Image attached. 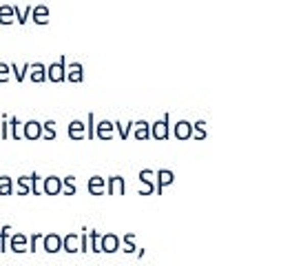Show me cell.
<instances>
[{"label": "cell", "mask_w": 281, "mask_h": 266, "mask_svg": "<svg viewBox=\"0 0 281 266\" xmlns=\"http://www.w3.org/2000/svg\"><path fill=\"white\" fill-rule=\"evenodd\" d=\"M173 180H175V175H173V171H169V169H162V171H157V193L162 191L166 184H171Z\"/></svg>", "instance_id": "15"}, {"label": "cell", "mask_w": 281, "mask_h": 266, "mask_svg": "<svg viewBox=\"0 0 281 266\" xmlns=\"http://www.w3.org/2000/svg\"><path fill=\"white\" fill-rule=\"evenodd\" d=\"M73 180H76L73 175H69V178H64V180H62V184H64V193H66V195H73V193H76V186H73Z\"/></svg>", "instance_id": "29"}, {"label": "cell", "mask_w": 281, "mask_h": 266, "mask_svg": "<svg viewBox=\"0 0 281 266\" xmlns=\"http://www.w3.org/2000/svg\"><path fill=\"white\" fill-rule=\"evenodd\" d=\"M118 249H120V237L115 233H106V235H102V251L104 253H115Z\"/></svg>", "instance_id": "8"}, {"label": "cell", "mask_w": 281, "mask_h": 266, "mask_svg": "<svg viewBox=\"0 0 281 266\" xmlns=\"http://www.w3.org/2000/svg\"><path fill=\"white\" fill-rule=\"evenodd\" d=\"M9 251H13V253L29 251V239H27L25 233H16V235H11V239H9Z\"/></svg>", "instance_id": "3"}, {"label": "cell", "mask_w": 281, "mask_h": 266, "mask_svg": "<svg viewBox=\"0 0 281 266\" xmlns=\"http://www.w3.org/2000/svg\"><path fill=\"white\" fill-rule=\"evenodd\" d=\"M124 251L126 253H133L135 251V246H133V235L129 233V235H124Z\"/></svg>", "instance_id": "31"}, {"label": "cell", "mask_w": 281, "mask_h": 266, "mask_svg": "<svg viewBox=\"0 0 281 266\" xmlns=\"http://www.w3.org/2000/svg\"><path fill=\"white\" fill-rule=\"evenodd\" d=\"M133 136H135L137 140H146L151 138V124L144 122V120H139V122L133 124Z\"/></svg>", "instance_id": "9"}, {"label": "cell", "mask_w": 281, "mask_h": 266, "mask_svg": "<svg viewBox=\"0 0 281 266\" xmlns=\"http://www.w3.org/2000/svg\"><path fill=\"white\" fill-rule=\"evenodd\" d=\"M46 78L51 80V82H60V80L66 78V66H64V58H60L58 62H53L46 66Z\"/></svg>", "instance_id": "1"}, {"label": "cell", "mask_w": 281, "mask_h": 266, "mask_svg": "<svg viewBox=\"0 0 281 266\" xmlns=\"http://www.w3.org/2000/svg\"><path fill=\"white\" fill-rule=\"evenodd\" d=\"M42 239V235H38V233H33L29 237V251H38V242Z\"/></svg>", "instance_id": "30"}, {"label": "cell", "mask_w": 281, "mask_h": 266, "mask_svg": "<svg viewBox=\"0 0 281 266\" xmlns=\"http://www.w3.org/2000/svg\"><path fill=\"white\" fill-rule=\"evenodd\" d=\"M13 11H16V18L20 25L27 23V18H29V13L33 11V7H27V9H20V7H13Z\"/></svg>", "instance_id": "26"}, {"label": "cell", "mask_w": 281, "mask_h": 266, "mask_svg": "<svg viewBox=\"0 0 281 266\" xmlns=\"http://www.w3.org/2000/svg\"><path fill=\"white\" fill-rule=\"evenodd\" d=\"M91 251L93 253H102V235L98 231H91Z\"/></svg>", "instance_id": "25"}, {"label": "cell", "mask_w": 281, "mask_h": 266, "mask_svg": "<svg viewBox=\"0 0 281 266\" xmlns=\"http://www.w3.org/2000/svg\"><path fill=\"white\" fill-rule=\"evenodd\" d=\"M131 126H133V122H131V124H122V122H118V131H120V136H122V138L129 136Z\"/></svg>", "instance_id": "33"}, {"label": "cell", "mask_w": 281, "mask_h": 266, "mask_svg": "<svg viewBox=\"0 0 281 266\" xmlns=\"http://www.w3.org/2000/svg\"><path fill=\"white\" fill-rule=\"evenodd\" d=\"M33 20H36L38 25H44L46 20H49V9H46L44 5H38V7H33Z\"/></svg>", "instance_id": "19"}, {"label": "cell", "mask_w": 281, "mask_h": 266, "mask_svg": "<svg viewBox=\"0 0 281 266\" xmlns=\"http://www.w3.org/2000/svg\"><path fill=\"white\" fill-rule=\"evenodd\" d=\"M9 133H11V138H13V140L25 138V124L20 122L18 118H9Z\"/></svg>", "instance_id": "12"}, {"label": "cell", "mask_w": 281, "mask_h": 266, "mask_svg": "<svg viewBox=\"0 0 281 266\" xmlns=\"http://www.w3.org/2000/svg\"><path fill=\"white\" fill-rule=\"evenodd\" d=\"M86 136H89V138L96 136V124H93V113H89V124H86Z\"/></svg>", "instance_id": "32"}, {"label": "cell", "mask_w": 281, "mask_h": 266, "mask_svg": "<svg viewBox=\"0 0 281 266\" xmlns=\"http://www.w3.org/2000/svg\"><path fill=\"white\" fill-rule=\"evenodd\" d=\"M9 239H11V226L7 224L0 231V251H9Z\"/></svg>", "instance_id": "22"}, {"label": "cell", "mask_w": 281, "mask_h": 266, "mask_svg": "<svg viewBox=\"0 0 281 266\" xmlns=\"http://www.w3.org/2000/svg\"><path fill=\"white\" fill-rule=\"evenodd\" d=\"M109 193H111V195H122V193H124V180L120 175L109 178Z\"/></svg>", "instance_id": "14"}, {"label": "cell", "mask_w": 281, "mask_h": 266, "mask_svg": "<svg viewBox=\"0 0 281 266\" xmlns=\"http://www.w3.org/2000/svg\"><path fill=\"white\" fill-rule=\"evenodd\" d=\"M42 133H44L46 140H53V138H56V129H53V122H51V120L42 124Z\"/></svg>", "instance_id": "28"}, {"label": "cell", "mask_w": 281, "mask_h": 266, "mask_svg": "<svg viewBox=\"0 0 281 266\" xmlns=\"http://www.w3.org/2000/svg\"><path fill=\"white\" fill-rule=\"evenodd\" d=\"M69 136L73 140H82L84 138V122H82V120H73V122L69 124Z\"/></svg>", "instance_id": "16"}, {"label": "cell", "mask_w": 281, "mask_h": 266, "mask_svg": "<svg viewBox=\"0 0 281 266\" xmlns=\"http://www.w3.org/2000/svg\"><path fill=\"white\" fill-rule=\"evenodd\" d=\"M113 122H109V120H102V122L98 124V131H96V136L98 138H104V140H109L113 136Z\"/></svg>", "instance_id": "17"}, {"label": "cell", "mask_w": 281, "mask_h": 266, "mask_svg": "<svg viewBox=\"0 0 281 266\" xmlns=\"http://www.w3.org/2000/svg\"><path fill=\"white\" fill-rule=\"evenodd\" d=\"M66 78L71 80V82H80L82 80V64H69V69H66Z\"/></svg>", "instance_id": "21"}, {"label": "cell", "mask_w": 281, "mask_h": 266, "mask_svg": "<svg viewBox=\"0 0 281 266\" xmlns=\"http://www.w3.org/2000/svg\"><path fill=\"white\" fill-rule=\"evenodd\" d=\"M42 136V124L38 122V120H29V122H25V138L27 140H38Z\"/></svg>", "instance_id": "7"}, {"label": "cell", "mask_w": 281, "mask_h": 266, "mask_svg": "<svg viewBox=\"0 0 281 266\" xmlns=\"http://www.w3.org/2000/svg\"><path fill=\"white\" fill-rule=\"evenodd\" d=\"M0 140H3V122H0Z\"/></svg>", "instance_id": "35"}, {"label": "cell", "mask_w": 281, "mask_h": 266, "mask_svg": "<svg viewBox=\"0 0 281 266\" xmlns=\"http://www.w3.org/2000/svg\"><path fill=\"white\" fill-rule=\"evenodd\" d=\"M11 76V64H7V62H0V82H7Z\"/></svg>", "instance_id": "27"}, {"label": "cell", "mask_w": 281, "mask_h": 266, "mask_svg": "<svg viewBox=\"0 0 281 266\" xmlns=\"http://www.w3.org/2000/svg\"><path fill=\"white\" fill-rule=\"evenodd\" d=\"M62 249L66 253H76V251H82V237L78 233H69L64 239H62Z\"/></svg>", "instance_id": "5"}, {"label": "cell", "mask_w": 281, "mask_h": 266, "mask_svg": "<svg viewBox=\"0 0 281 266\" xmlns=\"http://www.w3.org/2000/svg\"><path fill=\"white\" fill-rule=\"evenodd\" d=\"M16 20V11L11 5H0V23L3 25H11Z\"/></svg>", "instance_id": "13"}, {"label": "cell", "mask_w": 281, "mask_h": 266, "mask_svg": "<svg viewBox=\"0 0 281 266\" xmlns=\"http://www.w3.org/2000/svg\"><path fill=\"white\" fill-rule=\"evenodd\" d=\"M13 191V180L9 175H0V195H11Z\"/></svg>", "instance_id": "23"}, {"label": "cell", "mask_w": 281, "mask_h": 266, "mask_svg": "<svg viewBox=\"0 0 281 266\" xmlns=\"http://www.w3.org/2000/svg\"><path fill=\"white\" fill-rule=\"evenodd\" d=\"M139 180H142V182H144L142 191H139V193H142V195H149V193H153V191L157 189V186L153 184V171H142V173H139Z\"/></svg>", "instance_id": "10"}, {"label": "cell", "mask_w": 281, "mask_h": 266, "mask_svg": "<svg viewBox=\"0 0 281 266\" xmlns=\"http://www.w3.org/2000/svg\"><path fill=\"white\" fill-rule=\"evenodd\" d=\"M151 136L155 140H166V138H169V116H164L162 120H157L155 124H151Z\"/></svg>", "instance_id": "2"}, {"label": "cell", "mask_w": 281, "mask_h": 266, "mask_svg": "<svg viewBox=\"0 0 281 266\" xmlns=\"http://www.w3.org/2000/svg\"><path fill=\"white\" fill-rule=\"evenodd\" d=\"M191 136H193V124H191V122L182 120V122L175 124V138H179V140H189Z\"/></svg>", "instance_id": "11"}, {"label": "cell", "mask_w": 281, "mask_h": 266, "mask_svg": "<svg viewBox=\"0 0 281 266\" xmlns=\"http://www.w3.org/2000/svg\"><path fill=\"white\" fill-rule=\"evenodd\" d=\"M62 180L56 178V175H49V178H44V182H42V191L46 193V195H58L60 191H62Z\"/></svg>", "instance_id": "4"}, {"label": "cell", "mask_w": 281, "mask_h": 266, "mask_svg": "<svg viewBox=\"0 0 281 266\" xmlns=\"http://www.w3.org/2000/svg\"><path fill=\"white\" fill-rule=\"evenodd\" d=\"M31 80L33 82H42V80L46 78V66L44 64H40V62H36V64H31Z\"/></svg>", "instance_id": "20"}, {"label": "cell", "mask_w": 281, "mask_h": 266, "mask_svg": "<svg viewBox=\"0 0 281 266\" xmlns=\"http://www.w3.org/2000/svg\"><path fill=\"white\" fill-rule=\"evenodd\" d=\"M29 191H31V175L18 178V193L20 195H29Z\"/></svg>", "instance_id": "24"}, {"label": "cell", "mask_w": 281, "mask_h": 266, "mask_svg": "<svg viewBox=\"0 0 281 266\" xmlns=\"http://www.w3.org/2000/svg\"><path fill=\"white\" fill-rule=\"evenodd\" d=\"M89 191L93 193V195H102V193H104V178L93 175L89 180Z\"/></svg>", "instance_id": "18"}, {"label": "cell", "mask_w": 281, "mask_h": 266, "mask_svg": "<svg viewBox=\"0 0 281 266\" xmlns=\"http://www.w3.org/2000/svg\"><path fill=\"white\" fill-rule=\"evenodd\" d=\"M195 131H197V133H195L197 138H204V136H206V131H204V122H197V124H195Z\"/></svg>", "instance_id": "34"}, {"label": "cell", "mask_w": 281, "mask_h": 266, "mask_svg": "<svg viewBox=\"0 0 281 266\" xmlns=\"http://www.w3.org/2000/svg\"><path fill=\"white\" fill-rule=\"evenodd\" d=\"M42 244H44V251L46 253H58L62 249V237L58 233H49V235L42 237Z\"/></svg>", "instance_id": "6"}]
</instances>
